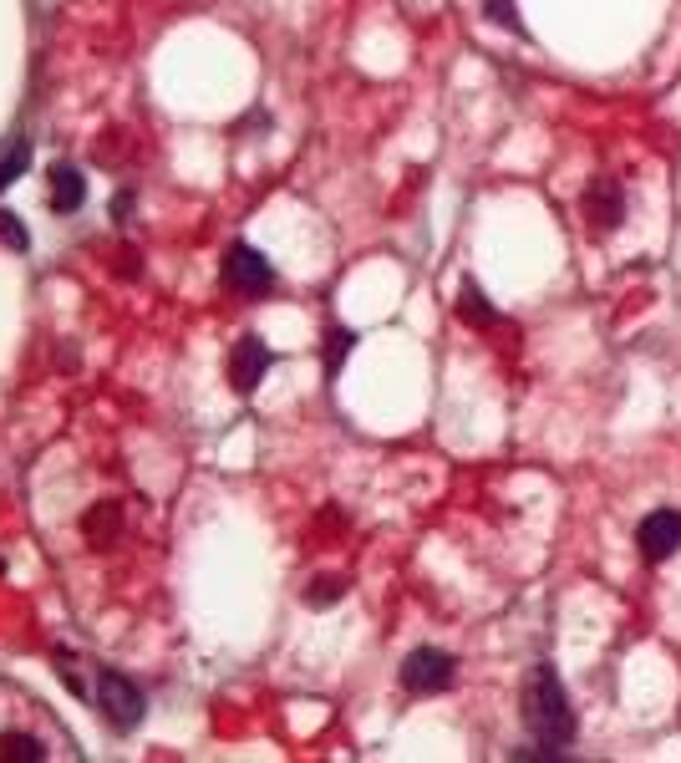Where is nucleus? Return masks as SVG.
Listing matches in <instances>:
<instances>
[{
    "mask_svg": "<svg viewBox=\"0 0 681 763\" xmlns=\"http://www.w3.org/2000/svg\"><path fill=\"white\" fill-rule=\"evenodd\" d=\"M525 728L539 749H550V753L575 743V708H570V692H564L560 671L550 662L529 667V677H525Z\"/></svg>",
    "mask_w": 681,
    "mask_h": 763,
    "instance_id": "f257e3e1",
    "label": "nucleus"
},
{
    "mask_svg": "<svg viewBox=\"0 0 681 763\" xmlns=\"http://www.w3.org/2000/svg\"><path fill=\"white\" fill-rule=\"evenodd\" d=\"M93 702L118 733L143 728V718H148V692L118 667H93Z\"/></svg>",
    "mask_w": 681,
    "mask_h": 763,
    "instance_id": "f03ea898",
    "label": "nucleus"
},
{
    "mask_svg": "<svg viewBox=\"0 0 681 763\" xmlns=\"http://www.w3.org/2000/svg\"><path fill=\"white\" fill-rule=\"evenodd\" d=\"M224 286L235 290V295L260 301V295H270V290H275V265L264 260L255 245L235 239V245H229V255H224Z\"/></svg>",
    "mask_w": 681,
    "mask_h": 763,
    "instance_id": "7ed1b4c3",
    "label": "nucleus"
},
{
    "mask_svg": "<svg viewBox=\"0 0 681 763\" xmlns=\"http://www.w3.org/2000/svg\"><path fill=\"white\" fill-rule=\"evenodd\" d=\"M458 677V662L437 652V646H418V652H407L402 662V687L412 698H433V692H447Z\"/></svg>",
    "mask_w": 681,
    "mask_h": 763,
    "instance_id": "20e7f679",
    "label": "nucleus"
},
{
    "mask_svg": "<svg viewBox=\"0 0 681 763\" xmlns=\"http://www.w3.org/2000/svg\"><path fill=\"white\" fill-rule=\"evenodd\" d=\"M580 214H585L590 235H616L620 224H626V189L616 184V179H595V184H585V194H580Z\"/></svg>",
    "mask_w": 681,
    "mask_h": 763,
    "instance_id": "39448f33",
    "label": "nucleus"
},
{
    "mask_svg": "<svg viewBox=\"0 0 681 763\" xmlns=\"http://www.w3.org/2000/svg\"><path fill=\"white\" fill-rule=\"evenodd\" d=\"M636 550H641L646 566H661L681 550V514L677 509H651L636 529Z\"/></svg>",
    "mask_w": 681,
    "mask_h": 763,
    "instance_id": "423d86ee",
    "label": "nucleus"
},
{
    "mask_svg": "<svg viewBox=\"0 0 681 763\" xmlns=\"http://www.w3.org/2000/svg\"><path fill=\"white\" fill-rule=\"evenodd\" d=\"M270 346L260 342V336H239L235 346H229V387H235L239 397H249L255 387H260L264 377H270Z\"/></svg>",
    "mask_w": 681,
    "mask_h": 763,
    "instance_id": "0eeeda50",
    "label": "nucleus"
},
{
    "mask_svg": "<svg viewBox=\"0 0 681 763\" xmlns=\"http://www.w3.org/2000/svg\"><path fill=\"white\" fill-rule=\"evenodd\" d=\"M82 535H87V545H93V550L118 545V535H122V504L118 499L93 504V509L82 514Z\"/></svg>",
    "mask_w": 681,
    "mask_h": 763,
    "instance_id": "6e6552de",
    "label": "nucleus"
},
{
    "mask_svg": "<svg viewBox=\"0 0 681 763\" xmlns=\"http://www.w3.org/2000/svg\"><path fill=\"white\" fill-rule=\"evenodd\" d=\"M46 204H52L56 214H77L82 204H87V179H82V169H72V163L52 169V189H46Z\"/></svg>",
    "mask_w": 681,
    "mask_h": 763,
    "instance_id": "1a4fd4ad",
    "label": "nucleus"
},
{
    "mask_svg": "<svg viewBox=\"0 0 681 763\" xmlns=\"http://www.w3.org/2000/svg\"><path fill=\"white\" fill-rule=\"evenodd\" d=\"M458 321L463 326H494L498 321V311L488 305V295L473 280H463V290H458Z\"/></svg>",
    "mask_w": 681,
    "mask_h": 763,
    "instance_id": "9d476101",
    "label": "nucleus"
},
{
    "mask_svg": "<svg viewBox=\"0 0 681 763\" xmlns=\"http://www.w3.org/2000/svg\"><path fill=\"white\" fill-rule=\"evenodd\" d=\"M46 749L31 733H0V763H41Z\"/></svg>",
    "mask_w": 681,
    "mask_h": 763,
    "instance_id": "9b49d317",
    "label": "nucleus"
},
{
    "mask_svg": "<svg viewBox=\"0 0 681 763\" xmlns=\"http://www.w3.org/2000/svg\"><path fill=\"white\" fill-rule=\"evenodd\" d=\"M346 591H352V585H346V576H321V580H311V585H305V605H311V611H326V605L346 601Z\"/></svg>",
    "mask_w": 681,
    "mask_h": 763,
    "instance_id": "f8f14e48",
    "label": "nucleus"
},
{
    "mask_svg": "<svg viewBox=\"0 0 681 763\" xmlns=\"http://www.w3.org/2000/svg\"><path fill=\"white\" fill-rule=\"evenodd\" d=\"M26 169H31V138H15V143L0 153V194H6Z\"/></svg>",
    "mask_w": 681,
    "mask_h": 763,
    "instance_id": "ddd939ff",
    "label": "nucleus"
},
{
    "mask_svg": "<svg viewBox=\"0 0 681 763\" xmlns=\"http://www.w3.org/2000/svg\"><path fill=\"white\" fill-rule=\"evenodd\" d=\"M352 346H356V331H346V326H336L326 336V377H336L340 367H346V356H352Z\"/></svg>",
    "mask_w": 681,
    "mask_h": 763,
    "instance_id": "4468645a",
    "label": "nucleus"
},
{
    "mask_svg": "<svg viewBox=\"0 0 681 763\" xmlns=\"http://www.w3.org/2000/svg\"><path fill=\"white\" fill-rule=\"evenodd\" d=\"M484 15L494 21V26L514 31V36H525V21H519V6H514V0H484Z\"/></svg>",
    "mask_w": 681,
    "mask_h": 763,
    "instance_id": "2eb2a0df",
    "label": "nucleus"
},
{
    "mask_svg": "<svg viewBox=\"0 0 681 763\" xmlns=\"http://www.w3.org/2000/svg\"><path fill=\"white\" fill-rule=\"evenodd\" d=\"M0 245H11V250H31V229L15 219L11 209H0Z\"/></svg>",
    "mask_w": 681,
    "mask_h": 763,
    "instance_id": "dca6fc26",
    "label": "nucleus"
},
{
    "mask_svg": "<svg viewBox=\"0 0 681 763\" xmlns=\"http://www.w3.org/2000/svg\"><path fill=\"white\" fill-rule=\"evenodd\" d=\"M128 214H132V189H122V194L112 198V219H118V224H128Z\"/></svg>",
    "mask_w": 681,
    "mask_h": 763,
    "instance_id": "f3484780",
    "label": "nucleus"
}]
</instances>
